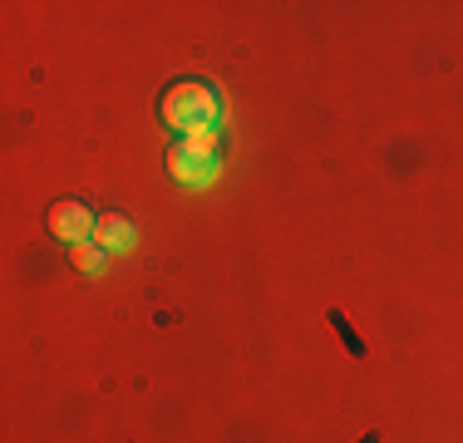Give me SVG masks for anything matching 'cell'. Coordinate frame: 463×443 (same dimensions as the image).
Returning <instances> with one entry per match:
<instances>
[{
    "instance_id": "1",
    "label": "cell",
    "mask_w": 463,
    "mask_h": 443,
    "mask_svg": "<svg viewBox=\"0 0 463 443\" xmlns=\"http://www.w3.org/2000/svg\"><path fill=\"white\" fill-rule=\"evenodd\" d=\"M163 114V128H173L178 138H203V133H222L217 124H222V99H217L213 84L203 80H183L173 84L168 94H163L158 104Z\"/></svg>"
},
{
    "instance_id": "2",
    "label": "cell",
    "mask_w": 463,
    "mask_h": 443,
    "mask_svg": "<svg viewBox=\"0 0 463 443\" xmlns=\"http://www.w3.org/2000/svg\"><path fill=\"white\" fill-rule=\"evenodd\" d=\"M222 168V133H203V138H178L168 148V177L178 187H213Z\"/></svg>"
},
{
    "instance_id": "3",
    "label": "cell",
    "mask_w": 463,
    "mask_h": 443,
    "mask_svg": "<svg viewBox=\"0 0 463 443\" xmlns=\"http://www.w3.org/2000/svg\"><path fill=\"white\" fill-rule=\"evenodd\" d=\"M94 227H99V217H94L84 203H74V197H64V203H54V207H50V237H54V241H64V247L94 241Z\"/></svg>"
},
{
    "instance_id": "4",
    "label": "cell",
    "mask_w": 463,
    "mask_h": 443,
    "mask_svg": "<svg viewBox=\"0 0 463 443\" xmlns=\"http://www.w3.org/2000/svg\"><path fill=\"white\" fill-rule=\"evenodd\" d=\"M94 241L109 251V257H128V251L138 247V231H134V222H128L124 212H104L99 227H94Z\"/></svg>"
},
{
    "instance_id": "5",
    "label": "cell",
    "mask_w": 463,
    "mask_h": 443,
    "mask_svg": "<svg viewBox=\"0 0 463 443\" xmlns=\"http://www.w3.org/2000/svg\"><path fill=\"white\" fill-rule=\"evenodd\" d=\"M70 266L80 276H99L109 266V251L99 247V241H80V247H70Z\"/></svg>"
},
{
    "instance_id": "6",
    "label": "cell",
    "mask_w": 463,
    "mask_h": 443,
    "mask_svg": "<svg viewBox=\"0 0 463 443\" xmlns=\"http://www.w3.org/2000/svg\"><path fill=\"white\" fill-rule=\"evenodd\" d=\"M330 325H335V335H340V345H345L355 360H365V340L355 335V325L345 320V310H330Z\"/></svg>"
},
{
    "instance_id": "7",
    "label": "cell",
    "mask_w": 463,
    "mask_h": 443,
    "mask_svg": "<svg viewBox=\"0 0 463 443\" xmlns=\"http://www.w3.org/2000/svg\"><path fill=\"white\" fill-rule=\"evenodd\" d=\"M360 443H380V434H374V429H370V434H365V438H360Z\"/></svg>"
}]
</instances>
